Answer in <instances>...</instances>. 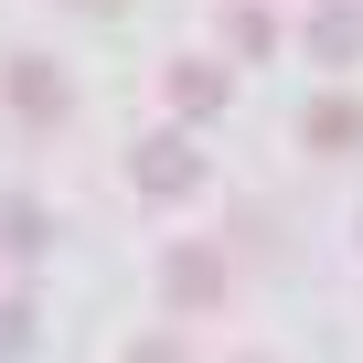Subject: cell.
<instances>
[{
	"instance_id": "1",
	"label": "cell",
	"mask_w": 363,
	"mask_h": 363,
	"mask_svg": "<svg viewBox=\"0 0 363 363\" xmlns=\"http://www.w3.org/2000/svg\"><path fill=\"white\" fill-rule=\"evenodd\" d=\"M128 182H139L150 203H171V193H203V139L182 128V118H171V128H150V139L128 150Z\"/></svg>"
},
{
	"instance_id": "2",
	"label": "cell",
	"mask_w": 363,
	"mask_h": 363,
	"mask_svg": "<svg viewBox=\"0 0 363 363\" xmlns=\"http://www.w3.org/2000/svg\"><path fill=\"white\" fill-rule=\"evenodd\" d=\"M225 96H235L225 54H171V65H160V107H171L182 128H203V118H225Z\"/></svg>"
},
{
	"instance_id": "3",
	"label": "cell",
	"mask_w": 363,
	"mask_h": 363,
	"mask_svg": "<svg viewBox=\"0 0 363 363\" xmlns=\"http://www.w3.org/2000/svg\"><path fill=\"white\" fill-rule=\"evenodd\" d=\"M0 96H11V118H33V128H54V118L75 107V86H65V65H54V54H22L11 75H0Z\"/></svg>"
},
{
	"instance_id": "4",
	"label": "cell",
	"mask_w": 363,
	"mask_h": 363,
	"mask_svg": "<svg viewBox=\"0 0 363 363\" xmlns=\"http://www.w3.org/2000/svg\"><path fill=\"white\" fill-rule=\"evenodd\" d=\"M160 299H171V310H214V299H225V257H214V246H171V257H160Z\"/></svg>"
},
{
	"instance_id": "5",
	"label": "cell",
	"mask_w": 363,
	"mask_h": 363,
	"mask_svg": "<svg viewBox=\"0 0 363 363\" xmlns=\"http://www.w3.org/2000/svg\"><path fill=\"white\" fill-rule=\"evenodd\" d=\"M299 139H310L320 160H352V150H363V96H310Z\"/></svg>"
},
{
	"instance_id": "6",
	"label": "cell",
	"mask_w": 363,
	"mask_h": 363,
	"mask_svg": "<svg viewBox=\"0 0 363 363\" xmlns=\"http://www.w3.org/2000/svg\"><path fill=\"white\" fill-rule=\"evenodd\" d=\"M363 54V0H320V11H310V65H352Z\"/></svg>"
},
{
	"instance_id": "7",
	"label": "cell",
	"mask_w": 363,
	"mask_h": 363,
	"mask_svg": "<svg viewBox=\"0 0 363 363\" xmlns=\"http://www.w3.org/2000/svg\"><path fill=\"white\" fill-rule=\"evenodd\" d=\"M278 54V11L267 0H225V65H267Z\"/></svg>"
},
{
	"instance_id": "8",
	"label": "cell",
	"mask_w": 363,
	"mask_h": 363,
	"mask_svg": "<svg viewBox=\"0 0 363 363\" xmlns=\"http://www.w3.org/2000/svg\"><path fill=\"white\" fill-rule=\"evenodd\" d=\"M0 257H43V203L33 193H0Z\"/></svg>"
},
{
	"instance_id": "9",
	"label": "cell",
	"mask_w": 363,
	"mask_h": 363,
	"mask_svg": "<svg viewBox=\"0 0 363 363\" xmlns=\"http://www.w3.org/2000/svg\"><path fill=\"white\" fill-rule=\"evenodd\" d=\"M128 363H182V331H150V342H128Z\"/></svg>"
},
{
	"instance_id": "10",
	"label": "cell",
	"mask_w": 363,
	"mask_h": 363,
	"mask_svg": "<svg viewBox=\"0 0 363 363\" xmlns=\"http://www.w3.org/2000/svg\"><path fill=\"white\" fill-rule=\"evenodd\" d=\"M75 11H128V0H75Z\"/></svg>"
},
{
	"instance_id": "11",
	"label": "cell",
	"mask_w": 363,
	"mask_h": 363,
	"mask_svg": "<svg viewBox=\"0 0 363 363\" xmlns=\"http://www.w3.org/2000/svg\"><path fill=\"white\" fill-rule=\"evenodd\" d=\"M352 246H363V225H352Z\"/></svg>"
},
{
	"instance_id": "12",
	"label": "cell",
	"mask_w": 363,
	"mask_h": 363,
	"mask_svg": "<svg viewBox=\"0 0 363 363\" xmlns=\"http://www.w3.org/2000/svg\"><path fill=\"white\" fill-rule=\"evenodd\" d=\"M246 363H257V352H246Z\"/></svg>"
}]
</instances>
